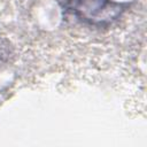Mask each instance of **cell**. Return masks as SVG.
<instances>
[{
	"instance_id": "obj_1",
	"label": "cell",
	"mask_w": 147,
	"mask_h": 147,
	"mask_svg": "<svg viewBox=\"0 0 147 147\" xmlns=\"http://www.w3.org/2000/svg\"><path fill=\"white\" fill-rule=\"evenodd\" d=\"M64 7L79 20L90 24H103L115 20L121 5L110 0H63Z\"/></svg>"
}]
</instances>
